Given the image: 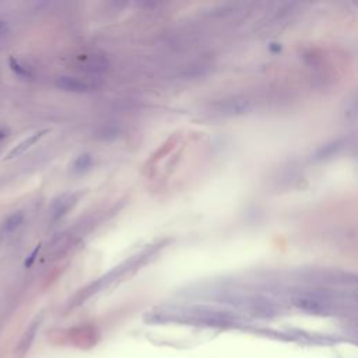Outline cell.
Wrapping results in <instances>:
<instances>
[{
	"instance_id": "cell-4",
	"label": "cell",
	"mask_w": 358,
	"mask_h": 358,
	"mask_svg": "<svg viewBox=\"0 0 358 358\" xmlns=\"http://www.w3.org/2000/svg\"><path fill=\"white\" fill-rule=\"evenodd\" d=\"M49 132L48 129H45V130H41V132H36V133L31 134V136H28L25 140H22L20 144H17L13 150H11L10 153L6 156L4 160H13V158H16V157H20L21 154H24L30 147H33L36 142H39V139H42V136L46 134Z\"/></svg>"
},
{
	"instance_id": "cell-6",
	"label": "cell",
	"mask_w": 358,
	"mask_h": 358,
	"mask_svg": "<svg viewBox=\"0 0 358 358\" xmlns=\"http://www.w3.org/2000/svg\"><path fill=\"white\" fill-rule=\"evenodd\" d=\"M91 167H92V157H91V154H89V153L80 154V156L74 160V162H73V171L77 172V174L87 172Z\"/></svg>"
},
{
	"instance_id": "cell-8",
	"label": "cell",
	"mask_w": 358,
	"mask_h": 358,
	"mask_svg": "<svg viewBox=\"0 0 358 358\" xmlns=\"http://www.w3.org/2000/svg\"><path fill=\"white\" fill-rule=\"evenodd\" d=\"M9 65H10V69L17 74V76H20V77H24V78H30L31 77V72H30V69L25 66H22L21 63L16 59V57H13L10 56V59H9Z\"/></svg>"
},
{
	"instance_id": "cell-13",
	"label": "cell",
	"mask_w": 358,
	"mask_h": 358,
	"mask_svg": "<svg viewBox=\"0 0 358 358\" xmlns=\"http://www.w3.org/2000/svg\"><path fill=\"white\" fill-rule=\"evenodd\" d=\"M6 136H7V132H6L4 129H1V127H0V140H3Z\"/></svg>"
},
{
	"instance_id": "cell-12",
	"label": "cell",
	"mask_w": 358,
	"mask_h": 358,
	"mask_svg": "<svg viewBox=\"0 0 358 358\" xmlns=\"http://www.w3.org/2000/svg\"><path fill=\"white\" fill-rule=\"evenodd\" d=\"M4 235H6V233H4V230H3V225L0 224V244H1L3 239H4Z\"/></svg>"
},
{
	"instance_id": "cell-3",
	"label": "cell",
	"mask_w": 358,
	"mask_h": 358,
	"mask_svg": "<svg viewBox=\"0 0 358 358\" xmlns=\"http://www.w3.org/2000/svg\"><path fill=\"white\" fill-rule=\"evenodd\" d=\"M76 195H63L60 196L57 200H55V203L52 204V209H51V213H52V218L54 220H59L62 218L65 214H66L76 203Z\"/></svg>"
},
{
	"instance_id": "cell-1",
	"label": "cell",
	"mask_w": 358,
	"mask_h": 358,
	"mask_svg": "<svg viewBox=\"0 0 358 358\" xmlns=\"http://www.w3.org/2000/svg\"><path fill=\"white\" fill-rule=\"evenodd\" d=\"M251 104L249 101L245 98H233V100H227L221 102L218 105V111L221 112L225 116H236V115H242L245 112L249 111Z\"/></svg>"
},
{
	"instance_id": "cell-2",
	"label": "cell",
	"mask_w": 358,
	"mask_h": 358,
	"mask_svg": "<svg viewBox=\"0 0 358 358\" xmlns=\"http://www.w3.org/2000/svg\"><path fill=\"white\" fill-rule=\"evenodd\" d=\"M55 86L62 91L67 92H87L90 91V86L87 83L78 80V78L70 77V76H60L56 78Z\"/></svg>"
},
{
	"instance_id": "cell-9",
	"label": "cell",
	"mask_w": 358,
	"mask_h": 358,
	"mask_svg": "<svg viewBox=\"0 0 358 358\" xmlns=\"http://www.w3.org/2000/svg\"><path fill=\"white\" fill-rule=\"evenodd\" d=\"M116 134H118V130H116L115 127H111V126L101 129V139H108V140H111V139H113Z\"/></svg>"
},
{
	"instance_id": "cell-7",
	"label": "cell",
	"mask_w": 358,
	"mask_h": 358,
	"mask_svg": "<svg viewBox=\"0 0 358 358\" xmlns=\"http://www.w3.org/2000/svg\"><path fill=\"white\" fill-rule=\"evenodd\" d=\"M340 142H332L329 144L323 145L322 148L318 150V153L315 154V158L316 160H324V158H329V157L335 156L336 153L340 150Z\"/></svg>"
},
{
	"instance_id": "cell-5",
	"label": "cell",
	"mask_w": 358,
	"mask_h": 358,
	"mask_svg": "<svg viewBox=\"0 0 358 358\" xmlns=\"http://www.w3.org/2000/svg\"><path fill=\"white\" fill-rule=\"evenodd\" d=\"M24 221V214L21 212H16L13 213L11 215H9L1 225H3V230H4V233L6 234H10L13 231H16L20 225L22 224Z\"/></svg>"
},
{
	"instance_id": "cell-11",
	"label": "cell",
	"mask_w": 358,
	"mask_h": 358,
	"mask_svg": "<svg viewBox=\"0 0 358 358\" xmlns=\"http://www.w3.org/2000/svg\"><path fill=\"white\" fill-rule=\"evenodd\" d=\"M6 31H7V22L0 20V36H1L3 34H6Z\"/></svg>"
},
{
	"instance_id": "cell-10",
	"label": "cell",
	"mask_w": 358,
	"mask_h": 358,
	"mask_svg": "<svg viewBox=\"0 0 358 358\" xmlns=\"http://www.w3.org/2000/svg\"><path fill=\"white\" fill-rule=\"evenodd\" d=\"M39 249H41V244H38V245L35 246V249L31 252V255L27 257V260L24 262V266H25V268H31V266H33V263L35 262V259L38 256V253H39Z\"/></svg>"
}]
</instances>
